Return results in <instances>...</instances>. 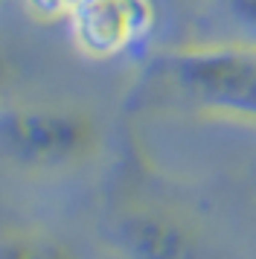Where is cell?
Instances as JSON below:
<instances>
[{"label": "cell", "instance_id": "cell-6", "mask_svg": "<svg viewBox=\"0 0 256 259\" xmlns=\"http://www.w3.org/2000/svg\"><path fill=\"white\" fill-rule=\"evenodd\" d=\"M81 0H23V6L29 9L35 21H44V24H61L67 21L70 15L76 12Z\"/></svg>", "mask_w": 256, "mask_h": 259}, {"label": "cell", "instance_id": "cell-1", "mask_svg": "<svg viewBox=\"0 0 256 259\" xmlns=\"http://www.w3.org/2000/svg\"><path fill=\"white\" fill-rule=\"evenodd\" d=\"M149 82L181 108L256 122V47H178L151 64Z\"/></svg>", "mask_w": 256, "mask_h": 259}, {"label": "cell", "instance_id": "cell-8", "mask_svg": "<svg viewBox=\"0 0 256 259\" xmlns=\"http://www.w3.org/2000/svg\"><path fill=\"white\" fill-rule=\"evenodd\" d=\"M224 9L244 32L256 38V0H224Z\"/></svg>", "mask_w": 256, "mask_h": 259}, {"label": "cell", "instance_id": "cell-7", "mask_svg": "<svg viewBox=\"0 0 256 259\" xmlns=\"http://www.w3.org/2000/svg\"><path fill=\"white\" fill-rule=\"evenodd\" d=\"M18 82H21V64L15 59V53L0 41V105H6L12 99Z\"/></svg>", "mask_w": 256, "mask_h": 259}, {"label": "cell", "instance_id": "cell-5", "mask_svg": "<svg viewBox=\"0 0 256 259\" xmlns=\"http://www.w3.org/2000/svg\"><path fill=\"white\" fill-rule=\"evenodd\" d=\"M0 259H79L67 239L41 227H15L0 233Z\"/></svg>", "mask_w": 256, "mask_h": 259}, {"label": "cell", "instance_id": "cell-4", "mask_svg": "<svg viewBox=\"0 0 256 259\" xmlns=\"http://www.w3.org/2000/svg\"><path fill=\"white\" fill-rule=\"evenodd\" d=\"M114 242L125 259H192L198 236L163 207H137L116 219Z\"/></svg>", "mask_w": 256, "mask_h": 259}, {"label": "cell", "instance_id": "cell-2", "mask_svg": "<svg viewBox=\"0 0 256 259\" xmlns=\"http://www.w3.org/2000/svg\"><path fill=\"white\" fill-rule=\"evenodd\" d=\"M102 149V122L91 108L56 99L0 105V154L26 172H64Z\"/></svg>", "mask_w": 256, "mask_h": 259}, {"label": "cell", "instance_id": "cell-3", "mask_svg": "<svg viewBox=\"0 0 256 259\" xmlns=\"http://www.w3.org/2000/svg\"><path fill=\"white\" fill-rule=\"evenodd\" d=\"M67 24L81 56L108 61L149 41L157 26V6L154 0H81Z\"/></svg>", "mask_w": 256, "mask_h": 259}]
</instances>
